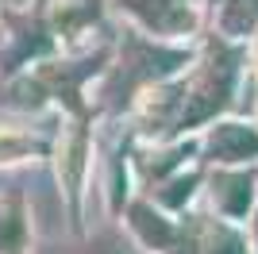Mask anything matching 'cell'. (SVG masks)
Segmentation results:
<instances>
[{
    "mask_svg": "<svg viewBox=\"0 0 258 254\" xmlns=\"http://www.w3.org/2000/svg\"><path fill=\"white\" fill-rule=\"evenodd\" d=\"M258 20V0H231L224 12V27L227 31H247Z\"/></svg>",
    "mask_w": 258,
    "mask_h": 254,
    "instance_id": "cell-2",
    "label": "cell"
},
{
    "mask_svg": "<svg viewBox=\"0 0 258 254\" xmlns=\"http://www.w3.org/2000/svg\"><path fill=\"white\" fill-rule=\"evenodd\" d=\"M247 201H250V181L247 177H231V181H224V208L227 212H243L247 208Z\"/></svg>",
    "mask_w": 258,
    "mask_h": 254,
    "instance_id": "cell-3",
    "label": "cell"
},
{
    "mask_svg": "<svg viewBox=\"0 0 258 254\" xmlns=\"http://www.w3.org/2000/svg\"><path fill=\"white\" fill-rule=\"evenodd\" d=\"M212 150L220 158H247V154H258V135L247 127H220L212 139Z\"/></svg>",
    "mask_w": 258,
    "mask_h": 254,
    "instance_id": "cell-1",
    "label": "cell"
},
{
    "mask_svg": "<svg viewBox=\"0 0 258 254\" xmlns=\"http://www.w3.org/2000/svg\"><path fill=\"white\" fill-rule=\"evenodd\" d=\"M31 150V143L23 135H12V131H0V162H12V158H23Z\"/></svg>",
    "mask_w": 258,
    "mask_h": 254,
    "instance_id": "cell-4",
    "label": "cell"
},
{
    "mask_svg": "<svg viewBox=\"0 0 258 254\" xmlns=\"http://www.w3.org/2000/svg\"><path fill=\"white\" fill-rule=\"evenodd\" d=\"M212 254H243V246H239L231 235H220V243L212 246Z\"/></svg>",
    "mask_w": 258,
    "mask_h": 254,
    "instance_id": "cell-5",
    "label": "cell"
}]
</instances>
